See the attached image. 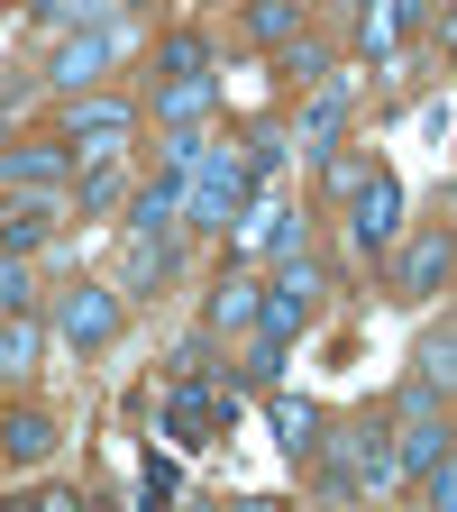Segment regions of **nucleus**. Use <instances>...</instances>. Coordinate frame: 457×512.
<instances>
[{
  "label": "nucleus",
  "instance_id": "1",
  "mask_svg": "<svg viewBox=\"0 0 457 512\" xmlns=\"http://www.w3.org/2000/svg\"><path fill=\"white\" fill-rule=\"evenodd\" d=\"M229 421H238V394H220V384H202V375H174V403H165V439H183V448H211Z\"/></svg>",
  "mask_w": 457,
  "mask_h": 512
},
{
  "label": "nucleus",
  "instance_id": "2",
  "mask_svg": "<svg viewBox=\"0 0 457 512\" xmlns=\"http://www.w3.org/2000/svg\"><path fill=\"white\" fill-rule=\"evenodd\" d=\"M348 202H357V220H348V229H357V247H366V256H375V247H394V229H403V183H394V174H366Z\"/></svg>",
  "mask_w": 457,
  "mask_h": 512
},
{
  "label": "nucleus",
  "instance_id": "3",
  "mask_svg": "<svg viewBox=\"0 0 457 512\" xmlns=\"http://www.w3.org/2000/svg\"><path fill=\"white\" fill-rule=\"evenodd\" d=\"M339 476H348V485H357V476H366V485H394V476H403V439L384 430V421H357V430H348V467H339Z\"/></svg>",
  "mask_w": 457,
  "mask_h": 512
},
{
  "label": "nucleus",
  "instance_id": "4",
  "mask_svg": "<svg viewBox=\"0 0 457 512\" xmlns=\"http://www.w3.org/2000/svg\"><path fill=\"white\" fill-rule=\"evenodd\" d=\"M55 330H64V339H110V330H119V302H110L101 284H74V293L55 302Z\"/></svg>",
  "mask_w": 457,
  "mask_h": 512
},
{
  "label": "nucleus",
  "instance_id": "5",
  "mask_svg": "<svg viewBox=\"0 0 457 512\" xmlns=\"http://www.w3.org/2000/svg\"><path fill=\"white\" fill-rule=\"evenodd\" d=\"M439 275H457V238H421V247L403 256L394 293H403V302H421V293H439Z\"/></svg>",
  "mask_w": 457,
  "mask_h": 512
},
{
  "label": "nucleus",
  "instance_id": "6",
  "mask_svg": "<svg viewBox=\"0 0 457 512\" xmlns=\"http://www.w3.org/2000/svg\"><path fill=\"white\" fill-rule=\"evenodd\" d=\"M46 229H55V202H46V192H28V202H0V247H10V256L37 247Z\"/></svg>",
  "mask_w": 457,
  "mask_h": 512
},
{
  "label": "nucleus",
  "instance_id": "7",
  "mask_svg": "<svg viewBox=\"0 0 457 512\" xmlns=\"http://www.w3.org/2000/svg\"><path fill=\"white\" fill-rule=\"evenodd\" d=\"M439 448H448V439H439V412H430V384H421V394L403 403V467H430Z\"/></svg>",
  "mask_w": 457,
  "mask_h": 512
},
{
  "label": "nucleus",
  "instance_id": "8",
  "mask_svg": "<svg viewBox=\"0 0 457 512\" xmlns=\"http://www.w3.org/2000/svg\"><path fill=\"white\" fill-rule=\"evenodd\" d=\"M119 138H128V110H119V101H92V110H74V147H92V156H119Z\"/></svg>",
  "mask_w": 457,
  "mask_h": 512
},
{
  "label": "nucleus",
  "instance_id": "9",
  "mask_svg": "<svg viewBox=\"0 0 457 512\" xmlns=\"http://www.w3.org/2000/svg\"><path fill=\"white\" fill-rule=\"evenodd\" d=\"M0 448H10V458L28 467V458H46V448H55V430H46V412H10V421H0Z\"/></svg>",
  "mask_w": 457,
  "mask_h": 512
},
{
  "label": "nucleus",
  "instance_id": "10",
  "mask_svg": "<svg viewBox=\"0 0 457 512\" xmlns=\"http://www.w3.org/2000/svg\"><path fill=\"white\" fill-rule=\"evenodd\" d=\"M0 165H10V183H28V192H55L64 183V156L55 147H19V156H0Z\"/></svg>",
  "mask_w": 457,
  "mask_h": 512
},
{
  "label": "nucleus",
  "instance_id": "11",
  "mask_svg": "<svg viewBox=\"0 0 457 512\" xmlns=\"http://www.w3.org/2000/svg\"><path fill=\"white\" fill-rule=\"evenodd\" d=\"M101 64H110V37H74V46L55 55V83H74V92H83V83L101 74Z\"/></svg>",
  "mask_w": 457,
  "mask_h": 512
},
{
  "label": "nucleus",
  "instance_id": "12",
  "mask_svg": "<svg viewBox=\"0 0 457 512\" xmlns=\"http://www.w3.org/2000/svg\"><path fill=\"white\" fill-rule=\"evenodd\" d=\"M275 430H284V448H293V458H311V448H320V412H311V403H293V394L275 403Z\"/></svg>",
  "mask_w": 457,
  "mask_h": 512
},
{
  "label": "nucleus",
  "instance_id": "13",
  "mask_svg": "<svg viewBox=\"0 0 457 512\" xmlns=\"http://www.w3.org/2000/svg\"><path fill=\"white\" fill-rule=\"evenodd\" d=\"M156 64H165V83H192V74L211 64V46H202V37H165V55H156Z\"/></svg>",
  "mask_w": 457,
  "mask_h": 512
},
{
  "label": "nucleus",
  "instance_id": "14",
  "mask_svg": "<svg viewBox=\"0 0 457 512\" xmlns=\"http://www.w3.org/2000/svg\"><path fill=\"white\" fill-rule=\"evenodd\" d=\"M266 302H256V284H220V302H211V330H238V320H256Z\"/></svg>",
  "mask_w": 457,
  "mask_h": 512
},
{
  "label": "nucleus",
  "instance_id": "15",
  "mask_svg": "<svg viewBox=\"0 0 457 512\" xmlns=\"http://www.w3.org/2000/svg\"><path fill=\"white\" fill-rule=\"evenodd\" d=\"M421 384H430V394H457V339H430L421 348Z\"/></svg>",
  "mask_w": 457,
  "mask_h": 512
},
{
  "label": "nucleus",
  "instance_id": "16",
  "mask_svg": "<svg viewBox=\"0 0 457 512\" xmlns=\"http://www.w3.org/2000/svg\"><path fill=\"white\" fill-rule=\"evenodd\" d=\"M247 28L266 37V46H284L293 37V0H247Z\"/></svg>",
  "mask_w": 457,
  "mask_h": 512
},
{
  "label": "nucleus",
  "instance_id": "17",
  "mask_svg": "<svg viewBox=\"0 0 457 512\" xmlns=\"http://www.w3.org/2000/svg\"><path fill=\"white\" fill-rule=\"evenodd\" d=\"M110 202H119V165L92 156V174H83V211H110Z\"/></svg>",
  "mask_w": 457,
  "mask_h": 512
},
{
  "label": "nucleus",
  "instance_id": "18",
  "mask_svg": "<svg viewBox=\"0 0 457 512\" xmlns=\"http://www.w3.org/2000/svg\"><path fill=\"white\" fill-rule=\"evenodd\" d=\"M28 348H37V330L19 311H0V366H28Z\"/></svg>",
  "mask_w": 457,
  "mask_h": 512
},
{
  "label": "nucleus",
  "instance_id": "19",
  "mask_svg": "<svg viewBox=\"0 0 457 512\" xmlns=\"http://www.w3.org/2000/svg\"><path fill=\"white\" fill-rule=\"evenodd\" d=\"M28 302H37V293H28V266L0 247V311H28Z\"/></svg>",
  "mask_w": 457,
  "mask_h": 512
},
{
  "label": "nucleus",
  "instance_id": "20",
  "mask_svg": "<svg viewBox=\"0 0 457 512\" xmlns=\"http://www.w3.org/2000/svg\"><path fill=\"white\" fill-rule=\"evenodd\" d=\"M202 101H211V83L192 74V83H165V101H156V110H165V119H183V110H202Z\"/></svg>",
  "mask_w": 457,
  "mask_h": 512
},
{
  "label": "nucleus",
  "instance_id": "21",
  "mask_svg": "<svg viewBox=\"0 0 457 512\" xmlns=\"http://www.w3.org/2000/svg\"><path fill=\"white\" fill-rule=\"evenodd\" d=\"M284 74H293V83H320V74H330V55H320V46H293V55H284Z\"/></svg>",
  "mask_w": 457,
  "mask_h": 512
}]
</instances>
